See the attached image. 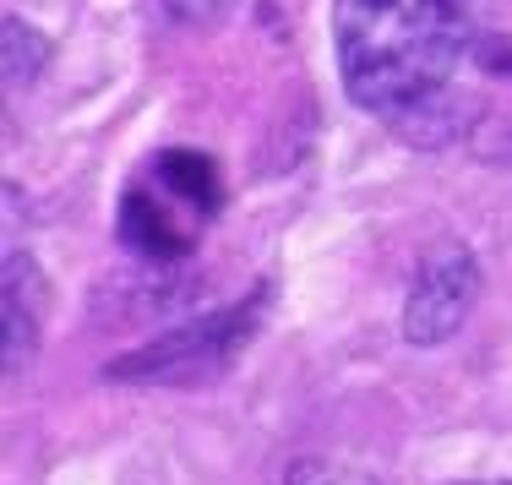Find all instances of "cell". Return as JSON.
Masks as SVG:
<instances>
[{"mask_svg":"<svg viewBox=\"0 0 512 485\" xmlns=\"http://www.w3.org/2000/svg\"><path fill=\"white\" fill-rule=\"evenodd\" d=\"M502 485H507V480H502Z\"/></svg>","mask_w":512,"mask_h":485,"instance_id":"obj_9","label":"cell"},{"mask_svg":"<svg viewBox=\"0 0 512 485\" xmlns=\"http://www.w3.org/2000/svg\"><path fill=\"white\" fill-rule=\"evenodd\" d=\"M289 485H376V480L355 475V469H338V464H300Z\"/></svg>","mask_w":512,"mask_h":485,"instance_id":"obj_8","label":"cell"},{"mask_svg":"<svg viewBox=\"0 0 512 485\" xmlns=\"http://www.w3.org/2000/svg\"><path fill=\"white\" fill-rule=\"evenodd\" d=\"M224 208V175L207 153L191 148H164L131 175L120 191V240L131 257L169 268L191 257L202 229Z\"/></svg>","mask_w":512,"mask_h":485,"instance_id":"obj_2","label":"cell"},{"mask_svg":"<svg viewBox=\"0 0 512 485\" xmlns=\"http://www.w3.org/2000/svg\"><path fill=\"white\" fill-rule=\"evenodd\" d=\"M338 77L360 109L404 126L420 148L458 137V66L480 44L474 0H333Z\"/></svg>","mask_w":512,"mask_h":485,"instance_id":"obj_1","label":"cell"},{"mask_svg":"<svg viewBox=\"0 0 512 485\" xmlns=\"http://www.w3.org/2000/svg\"><path fill=\"white\" fill-rule=\"evenodd\" d=\"M262 306H267V289H251L240 306L191 317L186 327H175V333L120 355L115 366H109V377L115 382H197V377H213V371H224L229 360L246 349V338L256 333V322H262Z\"/></svg>","mask_w":512,"mask_h":485,"instance_id":"obj_3","label":"cell"},{"mask_svg":"<svg viewBox=\"0 0 512 485\" xmlns=\"http://www.w3.org/2000/svg\"><path fill=\"white\" fill-rule=\"evenodd\" d=\"M6 55H11V82L22 88V82H28L33 71L44 66V55H50V44H44L39 33L28 28V22H17V17H11V22H6Z\"/></svg>","mask_w":512,"mask_h":485,"instance_id":"obj_6","label":"cell"},{"mask_svg":"<svg viewBox=\"0 0 512 485\" xmlns=\"http://www.w3.org/2000/svg\"><path fill=\"white\" fill-rule=\"evenodd\" d=\"M44 311H50V289L39 278V262L33 257H11L6 262V360L22 366L39 344V327H44Z\"/></svg>","mask_w":512,"mask_h":485,"instance_id":"obj_5","label":"cell"},{"mask_svg":"<svg viewBox=\"0 0 512 485\" xmlns=\"http://www.w3.org/2000/svg\"><path fill=\"white\" fill-rule=\"evenodd\" d=\"M229 6L235 0H164L169 22H186V28H207V22L229 17Z\"/></svg>","mask_w":512,"mask_h":485,"instance_id":"obj_7","label":"cell"},{"mask_svg":"<svg viewBox=\"0 0 512 485\" xmlns=\"http://www.w3.org/2000/svg\"><path fill=\"white\" fill-rule=\"evenodd\" d=\"M474 300H480V262L463 246H436L409 284L404 338L409 344H442V338H453L463 327Z\"/></svg>","mask_w":512,"mask_h":485,"instance_id":"obj_4","label":"cell"}]
</instances>
